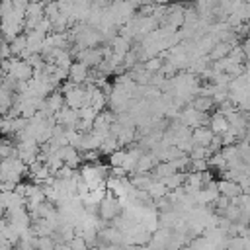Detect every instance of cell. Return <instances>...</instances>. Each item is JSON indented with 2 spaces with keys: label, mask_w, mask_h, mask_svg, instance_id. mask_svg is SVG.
I'll list each match as a JSON object with an SVG mask.
<instances>
[{
  "label": "cell",
  "mask_w": 250,
  "mask_h": 250,
  "mask_svg": "<svg viewBox=\"0 0 250 250\" xmlns=\"http://www.w3.org/2000/svg\"><path fill=\"white\" fill-rule=\"evenodd\" d=\"M27 164H23L18 156L2 158L0 160V189L2 191H12L20 180L25 176Z\"/></svg>",
  "instance_id": "1"
},
{
  "label": "cell",
  "mask_w": 250,
  "mask_h": 250,
  "mask_svg": "<svg viewBox=\"0 0 250 250\" xmlns=\"http://www.w3.org/2000/svg\"><path fill=\"white\" fill-rule=\"evenodd\" d=\"M123 211H125V207H123L121 199L115 197V195H111L109 191H107V195L98 203V219H102V221H105V223H111V221H113L115 217H119Z\"/></svg>",
  "instance_id": "2"
},
{
  "label": "cell",
  "mask_w": 250,
  "mask_h": 250,
  "mask_svg": "<svg viewBox=\"0 0 250 250\" xmlns=\"http://www.w3.org/2000/svg\"><path fill=\"white\" fill-rule=\"evenodd\" d=\"M53 119H55V125H59L62 129H76V125H78V111L68 107V105H64Z\"/></svg>",
  "instance_id": "3"
},
{
  "label": "cell",
  "mask_w": 250,
  "mask_h": 250,
  "mask_svg": "<svg viewBox=\"0 0 250 250\" xmlns=\"http://www.w3.org/2000/svg\"><path fill=\"white\" fill-rule=\"evenodd\" d=\"M88 76H90V68L86 64L74 61L68 66V82H72V84H86L88 82Z\"/></svg>",
  "instance_id": "4"
},
{
  "label": "cell",
  "mask_w": 250,
  "mask_h": 250,
  "mask_svg": "<svg viewBox=\"0 0 250 250\" xmlns=\"http://www.w3.org/2000/svg\"><path fill=\"white\" fill-rule=\"evenodd\" d=\"M217 191H219V195H225L230 201L242 195V188L236 182H230V180H219L217 182Z\"/></svg>",
  "instance_id": "5"
},
{
  "label": "cell",
  "mask_w": 250,
  "mask_h": 250,
  "mask_svg": "<svg viewBox=\"0 0 250 250\" xmlns=\"http://www.w3.org/2000/svg\"><path fill=\"white\" fill-rule=\"evenodd\" d=\"M213 137L215 135H213V131L207 125L197 127V129L191 131V143H193V146H209L211 141H213Z\"/></svg>",
  "instance_id": "6"
},
{
  "label": "cell",
  "mask_w": 250,
  "mask_h": 250,
  "mask_svg": "<svg viewBox=\"0 0 250 250\" xmlns=\"http://www.w3.org/2000/svg\"><path fill=\"white\" fill-rule=\"evenodd\" d=\"M207 127L213 131V135H223V133L229 129V119H227L223 113L215 111L213 115H209V123H207Z\"/></svg>",
  "instance_id": "7"
},
{
  "label": "cell",
  "mask_w": 250,
  "mask_h": 250,
  "mask_svg": "<svg viewBox=\"0 0 250 250\" xmlns=\"http://www.w3.org/2000/svg\"><path fill=\"white\" fill-rule=\"evenodd\" d=\"M189 105H191L195 111H199V113H209V111L213 109L215 102H213L211 96H201V94H197V96H193V100L189 102Z\"/></svg>",
  "instance_id": "8"
},
{
  "label": "cell",
  "mask_w": 250,
  "mask_h": 250,
  "mask_svg": "<svg viewBox=\"0 0 250 250\" xmlns=\"http://www.w3.org/2000/svg\"><path fill=\"white\" fill-rule=\"evenodd\" d=\"M57 242L53 236H37V250H55Z\"/></svg>",
  "instance_id": "9"
},
{
  "label": "cell",
  "mask_w": 250,
  "mask_h": 250,
  "mask_svg": "<svg viewBox=\"0 0 250 250\" xmlns=\"http://www.w3.org/2000/svg\"><path fill=\"white\" fill-rule=\"evenodd\" d=\"M68 246H70L72 250H92V248L86 244V240H84L80 234H74V236L68 240Z\"/></svg>",
  "instance_id": "10"
},
{
  "label": "cell",
  "mask_w": 250,
  "mask_h": 250,
  "mask_svg": "<svg viewBox=\"0 0 250 250\" xmlns=\"http://www.w3.org/2000/svg\"><path fill=\"white\" fill-rule=\"evenodd\" d=\"M55 250H72V248H70L68 244H57V246H55Z\"/></svg>",
  "instance_id": "11"
},
{
  "label": "cell",
  "mask_w": 250,
  "mask_h": 250,
  "mask_svg": "<svg viewBox=\"0 0 250 250\" xmlns=\"http://www.w3.org/2000/svg\"><path fill=\"white\" fill-rule=\"evenodd\" d=\"M2 43H4V37H2V33H0V47H2Z\"/></svg>",
  "instance_id": "12"
},
{
  "label": "cell",
  "mask_w": 250,
  "mask_h": 250,
  "mask_svg": "<svg viewBox=\"0 0 250 250\" xmlns=\"http://www.w3.org/2000/svg\"><path fill=\"white\" fill-rule=\"evenodd\" d=\"M12 250H18V248H16V246H14V248H12Z\"/></svg>",
  "instance_id": "13"
}]
</instances>
